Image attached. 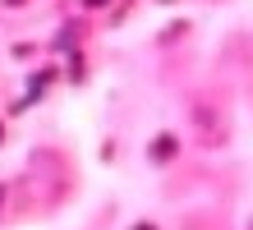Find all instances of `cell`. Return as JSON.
<instances>
[{
	"instance_id": "cell-1",
	"label": "cell",
	"mask_w": 253,
	"mask_h": 230,
	"mask_svg": "<svg viewBox=\"0 0 253 230\" xmlns=\"http://www.w3.org/2000/svg\"><path fill=\"white\" fill-rule=\"evenodd\" d=\"M170 152H175V138H157L152 143V161H166Z\"/></svg>"
},
{
	"instance_id": "cell-2",
	"label": "cell",
	"mask_w": 253,
	"mask_h": 230,
	"mask_svg": "<svg viewBox=\"0 0 253 230\" xmlns=\"http://www.w3.org/2000/svg\"><path fill=\"white\" fill-rule=\"evenodd\" d=\"M83 5H106V0H83Z\"/></svg>"
},
{
	"instance_id": "cell-3",
	"label": "cell",
	"mask_w": 253,
	"mask_h": 230,
	"mask_svg": "<svg viewBox=\"0 0 253 230\" xmlns=\"http://www.w3.org/2000/svg\"><path fill=\"white\" fill-rule=\"evenodd\" d=\"M138 230H152V226H138Z\"/></svg>"
}]
</instances>
